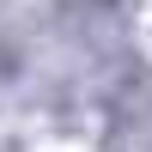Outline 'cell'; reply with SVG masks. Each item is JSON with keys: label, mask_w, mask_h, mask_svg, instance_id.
I'll list each match as a JSON object with an SVG mask.
<instances>
[{"label": "cell", "mask_w": 152, "mask_h": 152, "mask_svg": "<svg viewBox=\"0 0 152 152\" xmlns=\"http://www.w3.org/2000/svg\"><path fill=\"white\" fill-rule=\"evenodd\" d=\"M49 152H73V146H49Z\"/></svg>", "instance_id": "obj_1"}]
</instances>
